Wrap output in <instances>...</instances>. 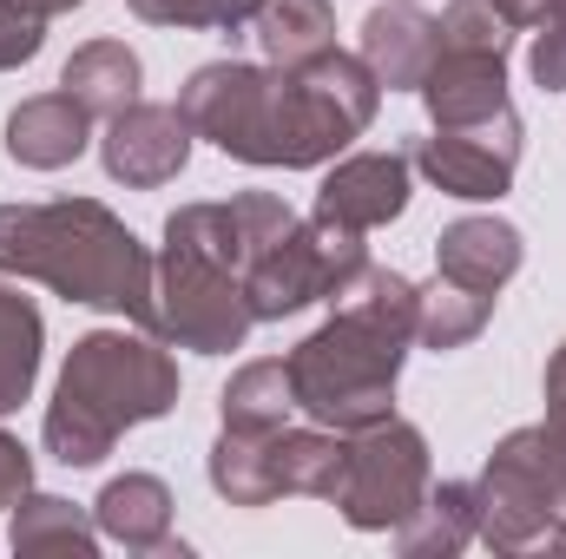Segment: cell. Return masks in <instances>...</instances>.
<instances>
[{"instance_id":"obj_1","label":"cell","mask_w":566,"mask_h":559,"mask_svg":"<svg viewBox=\"0 0 566 559\" xmlns=\"http://www.w3.org/2000/svg\"><path fill=\"white\" fill-rule=\"evenodd\" d=\"M382 80L363 66V53H316L303 66H251V60H211L178 86V113L198 139L224 158L310 171L376 126Z\"/></svg>"},{"instance_id":"obj_2","label":"cell","mask_w":566,"mask_h":559,"mask_svg":"<svg viewBox=\"0 0 566 559\" xmlns=\"http://www.w3.org/2000/svg\"><path fill=\"white\" fill-rule=\"evenodd\" d=\"M409 342H416V283L389 264H363L329 296V323L283 356L296 409L336 434L389 421Z\"/></svg>"},{"instance_id":"obj_3","label":"cell","mask_w":566,"mask_h":559,"mask_svg":"<svg viewBox=\"0 0 566 559\" xmlns=\"http://www.w3.org/2000/svg\"><path fill=\"white\" fill-rule=\"evenodd\" d=\"M0 277H33L66 303L151 316V251L99 198L0 204Z\"/></svg>"},{"instance_id":"obj_4","label":"cell","mask_w":566,"mask_h":559,"mask_svg":"<svg viewBox=\"0 0 566 559\" xmlns=\"http://www.w3.org/2000/svg\"><path fill=\"white\" fill-rule=\"evenodd\" d=\"M178 409V362L139 329H86L60 369L40 441L60 467H99L126 428Z\"/></svg>"},{"instance_id":"obj_5","label":"cell","mask_w":566,"mask_h":559,"mask_svg":"<svg viewBox=\"0 0 566 559\" xmlns=\"http://www.w3.org/2000/svg\"><path fill=\"white\" fill-rule=\"evenodd\" d=\"M474 500H481L474 540L488 553L501 559L566 553V500L541 428H514L507 441H494V454H488V467L474 481Z\"/></svg>"},{"instance_id":"obj_6","label":"cell","mask_w":566,"mask_h":559,"mask_svg":"<svg viewBox=\"0 0 566 559\" xmlns=\"http://www.w3.org/2000/svg\"><path fill=\"white\" fill-rule=\"evenodd\" d=\"M251 323H258L251 296L231 264H218L198 244L165 238V251L151 257V316H145L158 342H178L191 356H231L244 349Z\"/></svg>"},{"instance_id":"obj_7","label":"cell","mask_w":566,"mask_h":559,"mask_svg":"<svg viewBox=\"0 0 566 559\" xmlns=\"http://www.w3.org/2000/svg\"><path fill=\"white\" fill-rule=\"evenodd\" d=\"M363 264H369L363 231H349V224L310 211V218H296L277 244L244 271L251 316H258V323H283V316H296V309H310V303H329Z\"/></svg>"},{"instance_id":"obj_8","label":"cell","mask_w":566,"mask_h":559,"mask_svg":"<svg viewBox=\"0 0 566 559\" xmlns=\"http://www.w3.org/2000/svg\"><path fill=\"white\" fill-rule=\"evenodd\" d=\"M434 487L428 481V441L416 421L389 415V421H369L349 434V467H343V487L329 507H343V520L356 534H396L422 494Z\"/></svg>"},{"instance_id":"obj_9","label":"cell","mask_w":566,"mask_h":559,"mask_svg":"<svg viewBox=\"0 0 566 559\" xmlns=\"http://www.w3.org/2000/svg\"><path fill=\"white\" fill-rule=\"evenodd\" d=\"M514 165H521V113L514 106L494 119H474V126H434V139L416 145V171L434 191L468 198V204H494L514 184Z\"/></svg>"},{"instance_id":"obj_10","label":"cell","mask_w":566,"mask_h":559,"mask_svg":"<svg viewBox=\"0 0 566 559\" xmlns=\"http://www.w3.org/2000/svg\"><path fill=\"white\" fill-rule=\"evenodd\" d=\"M191 119L178 106H158V99H133L126 113L106 119V139H99V158H106V178L126 184V191H151V184H171L185 165H191Z\"/></svg>"},{"instance_id":"obj_11","label":"cell","mask_w":566,"mask_h":559,"mask_svg":"<svg viewBox=\"0 0 566 559\" xmlns=\"http://www.w3.org/2000/svg\"><path fill=\"white\" fill-rule=\"evenodd\" d=\"M409 151H349L316 184V218H336L349 231H376L409 211Z\"/></svg>"},{"instance_id":"obj_12","label":"cell","mask_w":566,"mask_h":559,"mask_svg":"<svg viewBox=\"0 0 566 559\" xmlns=\"http://www.w3.org/2000/svg\"><path fill=\"white\" fill-rule=\"evenodd\" d=\"M422 106L434 126H474V119L507 113V53L441 46L422 80Z\"/></svg>"},{"instance_id":"obj_13","label":"cell","mask_w":566,"mask_h":559,"mask_svg":"<svg viewBox=\"0 0 566 559\" xmlns=\"http://www.w3.org/2000/svg\"><path fill=\"white\" fill-rule=\"evenodd\" d=\"M434 53H441V20H428L416 0H389L363 20V66L382 80V93H422Z\"/></svg>"},{"instance_id":"obj_14","label":"cell","mask_w":566,"mask_h":559,"mask_svg":"<svg viewBox=\"0 0 566 559\" xmlns=\"http://www.w3.org/2000/svg\"><path fill=\"white\" fill-rule=\"evenodd\" d=\"M521 257H527V238L507 218H454L434 238V277L481 289V296H501L507 277L521 271Z\"/></svg>"},{"instance_id":"obj_15","label":"cell","mask_w":566,"mask_h":559,"mask_svg":"<svg viewBox=\"0 0 566 559\" xmlns=\"http://www.w3.org/2000/svg\"><path fill=\"white\" fill-rule=\"evenodd\" d=\"M93 145V113L73 93H33L7 113V158L27 171H60Z\"/></svg>"},{"instance_id":"obj_16","label":"cell","mask_w":566,"mask_h":559,"mask_svg":"<svg viewBox=\"0 0 566 559\" xmlns=\"http://www.w3.org/2000/svg\"><path fill=\"white\" fill-rule=\"evenodd\" d=\"M93 520L126 553H165V540H171V487L158 474H119V481L99 487Z\"/></svg>"},{"instance_id":"obj_17","label":"cell","mask_w":566,"mask_h":559,"mask_svg":"<svg viewBox=\"0 0 566 559\" xmlns=\"http://www.w3.org/2000/svg\"><path fill=\"white\" fill-rule=\"evenodd\" d=\"M349 467V434L336 428H271V487L283 494H310V500H336Z\"/></svg>"},{"instance_id":"obj_18","label":"cell","mask_w":566,"mask_h":559,"mask_svg":"<svg viewBox=\"0 0 566 559\" xmlns=\"http://www.w3.org/2000/svg\"><path fill=\"white\" fill-rule=\"evenodd\" d=\"M139 80H145V66L126 40H86V46L60 66V93H73L93 119L126 113V106L139 99Z\"/></svg>"},{"instance_id":"obj_19","label":"cell","mask_w":566,"mask_h":559,"mask_svg":"<svg viewBox=\"0 0 566 559\" xmlns=\"http://www.w3.org/2000/svg\"><path fill=\"white\" fill-rule=\"evenodd\" d=\"M7 540L13 553H73V559H93L99 553V520L60 494H20L7 507Z\"/></svg>"},{"instance_id":"obj_20","label":"cell","mask_w":566,"mask_h":559,"mask_svg":"<svg viewBox=\"0 0 566 559\" xmlns=\"http://www.w3.org/2000/svg\"><path fill=\"white\" fill-rule=\"evenodd\" d=\"M474 527H481L474 481H441V487L422 494V507L396 527V547L409 559H454L461 547H474Z\"/></svg>"},{"instance_id":"obj_21","label":"cell","mask_w":566,"mask_h":559,"mask_svg":"<svg viewBox=\"0 0 566 559\" xmlns=\"http://www.w3.org/2000/svg\"><path fill=\"white\" fill-rule=\"evenodd\" d=\"M40 349H46V323L33 296H20V283H0V415H13L33 395Z\"/></svg>"},{"instance_id":"obj_22","label":"cell","mask_w":566,"mask_h":559,"mask_svg":"<svg viewBox=\"0 0 566 559\" xmlns=\"http://www.w3.org/2000/svg\"><path fill=\"white\" fill-rule=\"evenodd\" d=\"M258 46L271 66H303L336 46V7L329 0H264L258 7Z\"/></svg>"},{"instance_id":"obj_23","label":"cell","mask_w":566,"mask_h":559,"mask_svg":"<svg viewBox=\"0 0 566 559\" xmlns=\"http://www.w3.org/2000/svg\"><path fill=\"white\" fill-rule=\"evenodd\" d=\"M494 316V296L481 289H461V283L434 277V283H416V342L448 356V349H468Z\"/></svg>"},{"instance_id":"obj_24","label":"cell","mask_w":566,"mask_h":559,"mask_svg":"<svg viewBox=\"0 0 566 559\" xmlns=\"http://www.w3.org/2000/svg\"><path fill=\"white\" fill-rule=\"evenodd\" d=\"M290 409H296V395H290V369H283V362H244V369L224 382V395H218L224 428H251V434L283 428Z\"/></svg>"},{"instance_id":"obj_25","label":"cell","mask_w":566,"mask_h":559,"mask_svg":"<svg viewBox=\"0 0 566 559\" xmlns=\"http://www.w3.org/2000/svg\"><path fill=\"white\" fill-rule=\"evenodd\" d=\"M441 46H468V53H507L514 27L494 0H448L441 13Z\"/></svg>"},{"instance_id":"obj_26","label":"cell","mask_w":566,"mask_h":559,"mask_svg":"<svg viewBox=\"0 0 566 559\" xmlns=\"http://www.w3.org/2000/svg\"><path fill=\"white\" fill-rule=\"evenodd\" d=\"M133 13H139L145 27H244V20H258V7L264 0H126Z\"/></svg>"},{"instance_id":"obj_27","label":"cell","mask_w":566,"mask_h":559,"mask_svg":"<svg viewBox=\"0 0 566 559\" xmlns=\"http://www.w3.org/2000/svg\"><path fill=\"white\" fill-rule=\"evenodd\" d=\"M527 66H534V86H541V93H566V13L541 20Z\"/></svg>"},{"instance_id":"obj_28","label":"cell","mask_w":566,"mask_h":559,"mask_svg":"<svg viewBox=\"0 0 566 559\" xmlns=\"http://www.w3.org/2000/svg\"><path fill=\"white\" fill-rule=\"evenodd\" d=\"M20 494H33V454L0 428V507H13Z\"/></svg>"},{"instance_id":"obj_29","label":"cell","mask_w":566,"mask_h":559,"mask_svg":"<svg viewBox=\"0 0 566 559\" xmlns=\"http://www.w3.org/2000/svg\"><path fill=\"white\" fill-rule=\"evenodd\" d=\"M40 46H46V27H33V20H0V73L27 66Z\"/></svg>"},{"instance_id":"obj_30","label":"cell","mask_w":566,"mask_h":559,"mask_svg":"<svg viewBox=\"0 0 566 559\" xmlns=\"http://www.w3.org/2000/svg\"><path fill=\"white\" fill-rule=\"evenodd\" d=\"M541 441H547V461H554V481H560V500H566V402H547Z\"/></svg>"},{"instance_id":"obj_31","label":"cell","mask_w":566,"mask_h":559,"mask_svg":"<svg viewBox=\"0 0 566 559\" xmlns=\"http://www.w3.org/2000/svg\"><path fill=\"white\" fill-rule=\"evenodd\" d=\"M494 7L507 13V27H541V20L566 13V0H494Z\"/></svg>"},{"instance_id":"obj_32","label":"cell","mask_w":566,"mask_h":559,"mask_svg":"<svg viewBox=\"0 0 566 559\" xmlns=\"http://www.w3.org/2000/svg\"><path fill=\"white\" fill-rule=\"evenodd\" d=\"M60 13V0H0V20H33V27H46Z\"/></svg>"},{"instance_id":"obj_33","label":"cell","mask_w":566,"mask_h":559,"mask_svg":"<svg viewBox=\"0 0 566 559\" xmlns=\"http://www.w3.org/2000/svg\"><path fill=\"white\" fill-rule=\"evenodd\" d=\"M547 402H566V342L554 349V362H547Z\"/></svg>"},{"instance_id":"obj_34","label":"cell","mask_w":566,"mask_h":559,"mask_svg":"<svg viewBox=\"0 0 566 559\" xmlns=\"http://www.w3.org/2000/svg\"><path fill=\"white\" fill-rule=\"evenodd\" d=\"M73 7H86V0H60V13H73Z\"/></svg>"}]
</instances>
